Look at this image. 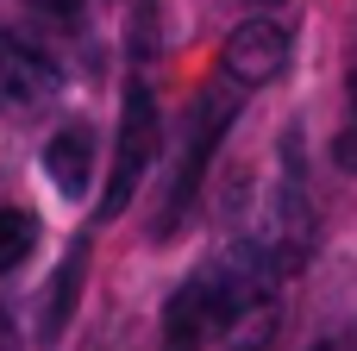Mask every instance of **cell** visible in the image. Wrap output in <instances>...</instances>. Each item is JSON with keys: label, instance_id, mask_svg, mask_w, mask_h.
<instances>
[{"label": "cell", "instance_id": "1", "mask_svg": "<svg viewBox=\"0 0 357 351\" xmlns=\"http://www.w3.org/2000/svg\"><path fill=\"white\" fill-rule=\"evenodd\" d=\"M289 264L257 239H232L201 257L176 295L163 301V351H213V345H264L276 320V289Z\"/></svg>", "mask_w": 357, "mask_h": 351}, {"label": "cell", "instance_id": "9", "mask_svg": "<svg viewBox=\"0 0 357 351\" xmlns=\"http://www.w3.org/2000/svg\"><path fill=\"white\" fill-rule=\"evenodd\" d=\"M339 170H357V57L345 82V126H339Z\"/></svg>", "mask_w": 357, "mask_h": 351}, {"label": "cell", "instance_id": "2", "mask_svg": "<svg viewBox=\"0 0 357 351\" xmlns=\"http://www.w3.org/2000/svg\"><path fill=\"white\" fill-rule=\"evenodd\" d=\"M151 151H157V107H151V88L132 82L126 88V113H119V151H113V182H107V201H100V220L126 214L144 170H151Z\"/></svg>", "mask_w": 357, "mask_h": 351}, {"label": "cell", "instance_id": "7", "mask_svg": "<svg viewBox=\"0 0 357 351\" xmlns=\"http://www.w3.org/2000/svg\"><path fill=\"white\" fill-rule=\"evenodd\" d=\"M75 276H82V245L69 251V264H63V276H56V289H50V320H44V333H50V339L63 333V314L75 308V301H69V295H75Z\"/></svg>", "mask_w": 357, "mask_h": 351}, {"label": "cell", "instance_id": "6", "mask_svg": "<svg viewBox=\"0 0 357 351\" xmlns=\"http://www.w3.org/2000/svg\"><path fill=\"white\" fill-rule=\"evenodd\" d=\"M38 251V214L31 207H0V276L19 270Z\"/></svg>", "mask_w": 357, "mask_h": 351}, {"label": "cell", "instance_id": "5", "mask_svg": "<svg viewBox=\"0 0 357 351\" xmlns=\"http://www.w3.org/2000/svg\"><path fill=\"white\" fill-rule=\"evenodd\" d=\"M44 176L56 182V195L82 201L88 182H94V132H88V126H63V132L44 144Z\"/></svg>", "mask_w": 357, "mask_h": 351}, {"label": "cell", "instance_id": "3", "mask_svg": "<svg viewBox=\"0 0 357 351\" xmlns=\"http://www.w3.org/2000/svg\"><path fill=\"white\" fill-rule=\"evenodd\" d=\"M63 88V69L50 50H38L19 31H0V113H38Z\"/></svg>", "mask_w": 357, "mask_h": 351}, {"label": "cell", "instance_id": "4", "mask_svg": "<svg viewBox=\"0 0 357 351\" xmlns=\"http://www.w3.org/2000/svg\"><path fill=\"white\" fill-rule=\"evenodd\" d=\"M289 69V31L276 25V19H245V25H232V38H226V50H220V75L226 82H238V88H264V82H276Z\"/></svg>", "mask_w": 357, "mask_h": 351}, {"label": "cell", "instance_id": "8", "mask_svg": "<svg viewBox=\"0 0 357 351\" xmlns=\"http://www.w3.org/2000/svg\"><path fill=\"white\" fill-rule=\"evenodd\" d=\"M301 351H357V314H345V320H326V327H314V333L301 339Z\"/></svg>", "mask_w": 357, "mask_h": 351}, {"label": "cell", "instance_id": "11", "mask_svg": "<svg viewBox=\"0 0 357 351\" xmlns=\"http://www.w3.org/2000/svg\"><path fill=\"white\" fill-rule=\"evenodd\" d=\"M257 6H276V0H257Z\"/></svg>", "mask_w": 357, "mask_h": 351}, {"label": "cell", "instance_id": "10", "mask_svg": "<svg viewBox=\"0 0 357 351\" xmlns=\"http://www.w3.org/2000/svg\"><path fill=\"white\" fill-rule=\"evenodd\" d=\"M25 6L44 19H82V0H25Z\"/></svg>", "mask_w": 357, "mask_h": 351}]
</instances>
